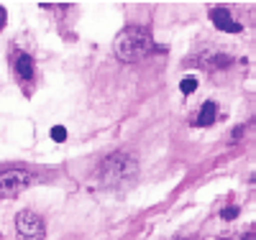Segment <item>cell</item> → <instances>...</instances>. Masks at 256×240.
<instances>
[{
	"mask_svg": "<svg viewBox=\"0 0 256 240\" xmlns=\"http://www.w3.org/2000/svg\"><path fill=\"white\" fill-rule=\"evenodd\" d=\"M16 230L24 240H44V235H46L44 220L31 210H20L16 215Z\"/></svg>",
	"mask_w": 256,
	"mask_h": 240,
	"instance_id": "3957f363",
	"label": "cell"
},
{
	"mask_svg": "<svg viewBox=\"0 0 256 240\" xmlns=\"http://www.w3.org/2000/svg\"><path fill=\"white\" fill-rule=\"evenodd\" d=\"M220 217H223V220H236V217H238V207H226L220 212Z\"/></svg>",
	"mask_w": 256,
	"mask_h": 240,
	"instance_id": "30bf717a",
	"label": "cell"
},
{
	"mask_svg": "<svg viewBox=\"0 0 256 240\" xmlns=\"http://www.w3.org/2000/svg\"><path fill=\"white\" fill-rule=\"evenodd\" d=\"M6 20H8V13H6V8H3V5H0V31L6 28Z\"/></svg>",
	"mask_w": 256,
	"mask_h": 240,
	"instance_id": "8fae6325",
	"label": "cell"
},
{
	"mask_svg": "<svg viewBox=\"0 0 256 240\" xmlns=\"http://www.w3.org/2000/svg\"><path fill=\"white\" fill-rule=\"evenodd\" d=\"M136 169H138L136 161L128 154H113L102 161V177L108 182H123V179H131Z\"/></svg>",
	"mask_w": 256,
	"mask_h": 240,
	"instance_id": "7a4b0ae2",
	"label": "cell"
},
{
	"mask_svg": "<svg viewBox=\"0 0 256 240\" xmlns=\"http://www.w3.org/2000/svg\"><path fill=\"white\" fill-rule=\"evenodd\" d=\"M210 20H212V26L226 31V33H241V23H238V20H233L228 8H212L210 10Z\"/></svg>",
	"mask_w": 256,
	"mask_h": 240,
	"instance_id": "5b68a950",
	"label": "cell"
},
{
	"mask_svg": "<svg viewBox=\"0 0 256 240\" xmlns=\"http://www.w3.org/2000/svg\"><path fill=\"white\" fill-rule=\"evenodd\" d=\"M180 90H182V95H192V92L198 90V79H192V77L182 79V84H180Z\"/></svg>",
	"mask_w": 256,
	"mask_h": 240,
	"instance_id": "ba28073f",
	"label": "cell"
},
{
	"mask_svg": "<svg viewBox=\"0 0 256 240\" xmlns=\"http://www.w3.org/2000/svg\"><path fill=\"white\" fill-rule=\"evenodd\" d=\"M52 138L56 143H64V141H67V128H64V125H54L52 128Z\"/></svg>",
	"mask_w": 256,
	"mask_h": 240,
	"instance_id": "9c48e42d",
	"label": "cell"
},
{
	"mask_svg": "<svg viewBox=\"0 0 256 240\" xmlns=\"http://www.w3.org/2000/svg\"><path fill=\"white\" fill-rule=\"evenodd\" d=\"M216 115H218V107H216V102H205V105L200 107L198 118H195V125H200V128H208V125H212V123H216Z\"/></svg>",
	"mask_w": 256,
	"mask_h": 240,
	"instance_id": "52a82bcc",
	"label": "cell"
},
{
	"mask_svg": "<svg viewBox=\"0 0 256 240\" xmlns=\"http://www.w3.org/2000/svg\"><path fill=\"white\" fill-rule=\"evenodd\" d=\"M31 174L26 169H8L0 174V197H16L31 184Z\"/></svg>",
	"mask_w": 256,
	"mask_h": 240,
	"instance_id": "277c9868",
	"label": "cell"
},
{
	"mask_svg": "<svg viewBox=\"0 0 256 240\" xmlns=\"http://www.w3.org/2000/svg\"><path fill=\"white\" fill-rule=\"evenodd\" d=\"M16 72L20 74V79H34V59L24 51H16Z\"/></svg>",
	"mask_w": 256,
	"mask_h": 240,
	"instance_id": "8992f818",
	"label": "cell"
},
{
	"mask_svg": "<svg viewBox=\"0 0 256 240\" xmlns=\"http://www.w3.org/2000/svg\"><path fill=\"white\" fill-rule=\"evenodd\" d=\"M113 51H116V56L120 61L134 64V61L146 59L148 54L154 51V41H152V36H148L146 28H141V26H126L118 33V38L113 41Z\"/></svg>",
	"mask_w": 256,
	"mask_h": 240,
	"instance_id": "6da1fadb",
	"label": "cell"
},
{
	"mask_svg": "<svg viewBox=\"0 0 256 240\" xmlns=\"http://www.w3.org/2000/svg\"><path fill=\"white\" fill-rule=\"evenodd\" d=\"M244 138V128H233V141H238Z\"/></svg>",
	"mask_w": 256,
	"mask_h": 240,
	"instance_id": "7c38bea8",
	"label": "cell"
}]
</instances>
